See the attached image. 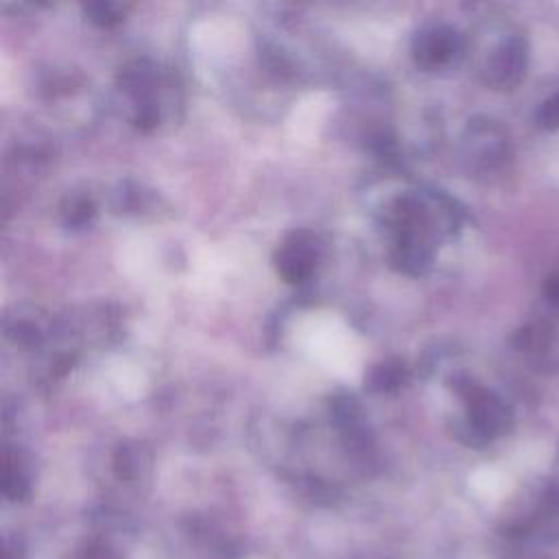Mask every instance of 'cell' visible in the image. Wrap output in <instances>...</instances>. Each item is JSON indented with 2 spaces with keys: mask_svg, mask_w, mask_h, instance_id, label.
I'll use <instances>...</instances> for the list:
<instances>
[{
  "mask_svg": "<svg viewBox=\"0 0 559 559\" xmlns=\"http://www.w3.org/2000/svg\"><path fill=\"white\" fill-rule=\"evenodd\" d=\"M452 389L465 406V415L454 421V435L472 445L502 435L511 428L513 415L509 404L493 391L474 382L467 376H454Z\"/></svg>",
  "mask_w": 559,
  "mask_h": 559,
  "instance_id": "cell-1",
  "label": "cell"
},
{
  "mask_svg": "<svg viewBox=\"0 0 559 559\" xmlns=\"http://www.w3.org/2000/svg\"><path fill=\"white\" fill-rule=\"evenodd\" d=\"M59 214H61V221L66 227L83 229L96 218V203L90 194L72 192L61 201Z\"/></svg>",
  "mask_w": 559,
  "mask_h": 559,
  "instance_id": "cell-9",
  "label": "cell"
},
{
  "mask_svg": "<svg viewBox=\"0 0 559 559\" xmlns=\"http://www.w3.org/2000/svg\"><path fill=\"white\" fill-rule=\"evenodd\" d=\"M552 341H555V332L546 321H531V323L522 325L511 336V343H513L515 349L531 352V354L548 349L552 345Z\"/></svg>",
  "mask_w": 559,
  "mask_h": 559,
  "instance_id": "cell-10",
  "label": "cell"
},
{
  "mask_svg": "<svg viewBox=\"0 0 559 559\" xmlns=\"http://www.w3.org/2000/svg\"><path fill=\"white\" fill-rule=\"evenodd\" d=\"M528 68V44L522 35L500 39L483 63V79L493 90H513L522 83Z\"/></svg>",
  "mask_w": 559,
  "mask_h": 559,
  "instance_id": "cell-4",
  "label": "cell"
},
{
  "mask_svg": "<svg viewBox=\"0 0 559 559\" xmlns=\"http://www.w3.org/2000/svg\"><path fill=\"white\" fill-rule=\"evenodd\" d=\"M459 155L472 177H493L504 170L511 144L504 129L489 118H474L461 133Z\"/></svg>",
  "mask_w": 559,
  "mask_h": 559,
  "instance_id": "cell-2",
  "label": "cell"
},
{
  "mask_svg": "<svg viewBox=\"0 0 559 559\" xmlns=\"http://www.w3.org/2000/svg\"><path fill=\"white\" fill-rule=\"evenodd\" d=\"M544 297H546V301H550L552 306L559 308V275H550L544 282Z\"/></svg>",
  "mask_w": 559,
  "mask_h": 559,
  "instance_id": "cell-13",
  "label": "cell"
},
{
  "mask_svg": "<svg viewBox=\"0 0 559 559\" xmlns=\"http://www.w3.org/2000/svg\"><path fill=\"white\" fill-rule=\"evenodd\" d=\"M321 258L319 238L312 231H290L273 253V266L286 284H304Z\"/></svg>",
  "mask_w": 559,
  "mask_h": 559,
  "instance_id": "cell-5",
  "label": "cell"
},
{
  "mask_svg": "<svg viewBox=\"0 0 559 559\" xmlns=\"http://www.w3.org/2000/svg\"><path fill=\"white\" fill-rule=\"evenodd\" d=\"M2 491L13 502L24 500L31 491V478L17 452L4 450L2 454Z\"/></svg>",
  "mask_w": 559,
  "mask_h": 559,
  "instance_id": "cell-8",
  "label": "cell"
},
{
  "mask_svg": "<svg viewBox=\"0 0 559 559\" xmlns=\"http://www.w3.org/2000/svg\"><path fill=\"white\" fill-rule=\"evenodd\" d=\"M408 378L411 369L402 358H384L367 369L365 386L369 393H393L402 389Z\"/></svg>",
  "mask_w": 559,
  "mask_h": 559,
  "instance_id": "cell-7",
  "label": "cell"
},
{
  "mask_svg": "<svg viewBox=\"0 0 559 559\" xmlns=\"http://www.w3.org/2000/svg\"><path fill=\"white\" fill-rule=\"evenodd\" d=\"M413 61L426 72H437L454 66L465 52L463 35L450 24H426L411 41Z\"/></svg>",
  "mask_w": 559,
  "mask_h": 559,
  "instance_id": "cell-3",
  "label": "cell"
},
{
  "mask_svg": "<svg viewBox=\"0 0 559 559\" xmlns=\"http://www.w3.org/2000/svg\"><path fill=\"white\" fill-rule=\"evenodd\" d=\"M435 258V242L419 236L391 238V266L404 275H424Z\"/></svg>",
  "mask_w": 559,
  "mask_h": 559,
  "instance_id": "cell-6",
  "label": "cell"
},
{
  "mask_svg": "<svg viewBox=\"0 0 559 559\" xmlns=\"http://www.w3.org/2000/svg\"><path fill=\"white\" fill-rule=\"evenodd\" d=\"M535 120H537V124L544 127V129H550V131L559 129V92H557L555 96H550V98L539 107Z\"/></svg>",
  "mask_w": 559,
  "mask_h": 559,
  "instance_id": "cell-12",
  "label": "cell"
},
{
  "mask_svg": "<svg viewBox=\"0 0 559 559\" xmlns=\"http://www.w3.org/2000/svg\"><path fill=\"white\" fill-rule=\"evenodd\" d=\"M83 13L92 24H96L100 28H111L124 20L127 7L120 2H109V0H94V2L83 4Z\"/></svg>",
  "mask_w": 559,
  "mask_h": 559,
  "instance_id": "cell-11",
  "label": "cell"
}]
</instances>
